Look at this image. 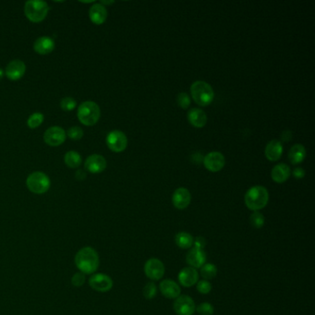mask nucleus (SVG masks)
<instances>
[{"label": "nucleus", "instance_id": "nucleus-1", "mask_svg": "<svg viewBox=\"0 0 315 315\" xmlns=\"http://www.w3.org/2000/svg\"><path fill=\"white\" fill-rule=\"evenodd\" d=\"M75 264L81 273L92 275L99 267V255L92 247L81 248L75 255Z\"/></svg>", "mask_w": 315, "mask_h": 315}, {"label": "nucleus", "instance_id": "nucleus-2", "mask_svg": "<svg viewBox=\"0 0 315 315\" xmlns=\"http://www.w3.org/2000/svg\"><path fill=\"white\" fill-rule=\"evenodd\" d=\"M269 201L268 190L262 186H254L245 194V204L250 210L258 212L265 207Z\"/></svg>", "mask_w": 315, "mask_h": 315}, {"label": "nucleus", "instance_id": "nucleus-3", "mask_svg": "<svg viewBox=\"0 0 315 315\" xmlns=\"http://www.w3.org/2000/svg\"><path fill=\"white\" fill-rule=\"evenodd\" d=\"M77 116L82 125L93 126L98 122L101 117L99 106L95 102L85 101L78 108Z\"/></svg>", "mask_w": 315, "mask_h": 315}, {"label": "nucleus", "instance_id": "nucleus-4", "mask_svg": "<svg viewBox=\"0 0 315 315\" xmlns=\"http://www.w3.org/2000/svg\"><path fill=\"white\" fill-rule=\"evenodd\" d=\"M190 93L193 100L201 107H207L215 98L212 86L204 81L193 82L190 87Z\"/></svg>", "mask_w": 315, "mask_h": 315}, {"label": "nucleus", "instance_id": "nucleus-5", "mask_svg": "<svg viewBox=\"0 0 315 315\" xmlns=\"http://www.w3.org/2000/svg\"><path fill=\"white\" fill-rule=\"evenodd\" d=\"M48 11V4L41 0H30L25 3L24 6V14L26 18L34 23L43 21L46 18Z\"/></svg>", "mask_w": 315, "mask_h": 315}, {"label": "nucleus", "instance_id": "nucleus-6", "mask_svg": "<svg viewBox=\"0 0 315 315\" xmlns=\"http://www.w3.org/2000/svg\"><path fill=\"white\" fill-rule=\"evenodd\" d=\"M26 185L31 192L35 194H44L50 188L51 181L45 173L34 172L29 175L26 180Z\"/></svg>", "mask_w": 315, "mask_h": 315}, {"label": "nucleus", "instance_id": "nucleus-7", "mask_svg": "<svg viewBox=\"0 0 315 315\" xmlns=\"http://www.w3.org/2000/svg\"><path fill=\"white\" fill-rule=\"evenodd\" d=\"M107 144L112 152L121 153L127 148L128 139L124 132L120 130H113L107 136Z\"/></svg>", "mask_w": 315, "mask_h": 315}, {"label": "nucleus", "instance_id": "nucleus-8", "mask_svg": "<svg viewBox=\"0 0 315 315\" xmlns=\"http://www.w3.org/2000/svg\"><path fill=\"white\" fill-rule=\"evenodd\" d=\"M144 273L151 280H160L165 275V265L159 259L151 258L144 264Z\"/></svg>", "mask_w": 315, "mask_h": 315}, {"label": "nucleus", "instance_id": "nucleus-9", "mask_svg": "<svg viewBox=\"0 0 315 315\" xmlns=\"http://www.w3.org/2000/svg\"><path fill=\"white\" fill-rule=\"evenodd\" d=\"M173 308L178 315H193L196 311L194 300L187 295H182L177 297Z\"/></svg>", "mask_w": 315, "mask_h": 315}, {"label": "nucleus", "instance_id": "nucleus-10", "mask_svg": "<svg viewBox=\"0 0 315 315\" xmlns=\"http://www.w3.org/2000/svg\"><path fill=\"white\" fill-rule=\"evenodd\" d=\"M89 285L91 288L97 292H108L113 288V280L106 274H94L89 279Z\"/></svg>", "mask_w": 315, "mask_h": 315}, {"label": "nucleus", "instance_id": "nucleus-11", "mask_svg": "<svg viewBox=\"0 0 315 315\" xmlns=\"http://www.w3.org/2000/svg\"><path fill=\"white\" fill-rule=\"evenodd\" d=\"M67 133L62 128L54 126L47 129L44 134V141L49 146H59L66 141Z\"/></svg>", "mask_w": 315, "mask_h": 315}, {"label": "nucleus", "instance_id": "nucleus-12", "mask_svg": "<svg viewBox=\"0 0 315 315\" xmlns=\"http://www.w3.org/2000/svg\"><path fill=\"white\" fill-rule=\"evenodd\" d=\"M204 167L211 172H218L225 167V159L223 153L219 152H212L208 153L204 160Z\"/></svg>", "mask_w": 315, "mask_h": 315}, {"label": "nucleus", "instance_id": "nucleus-13", "mask_svg": "<svg viewBox=\"0 0 315 315\" xmlns=\"http://www.w3.org/2000/svg\"><path fill=\"white\" fill-rule=\"evenodd\" d=\"M26 72L25 63L21 60L15 59L9 62L6 68L5 75L10 81H16L20 80Z\"/></svg>", "mask_w": 315, "mask_h": 315}, {"label": "nucleus", "instance_id": "nucleus-14", "mask_svg": "<svg viewBox=\"0 0 315 315\" xmlns=\"http://www.w3.org/2000/svg\"><path fill=\"white\" fill-rule=\"evenodd\" d=\"M85 169L93 174H99L107 168V160L100 154H92L84 163Z\"/></svg>", "mask_w": 315, "mask_h": 315}, {"label": "nucleus", "instance_id": "nucleus-15", "mask_svg": "<svg viewBox=\"0 0 315 315\" xmlns=\"http://www.w3.org/2000/svg\"><path fill=\"white\" fill-rule=\"evenodd\" d=\"M190 202L191 194L189 189L186 188H179L174 191L172 196V204L177 209H186L189 206Z\"/></svg>", "mask_w": 315, "mask_h": 315}, {"label": "nucleus", "instance_id": "nucleus-16", "mask_svg": "<svg viewBox=\"0 0 315 315\" xmlns=\"http://www.w3.org/2000/svg\"><path fill=\"white\" fill-rule=\"evenodd\" d=\"M199 279V274L196 269L192 267H185L179 274V281L180 285L185 288H190L194 286Z\"/></svg>", "mask_w": 315, "mask_h": 315}, {"label": "nucleus", "instance_id": "nucleus-17", "mask_svg": "<svg viewBox=\"0 0 315 315\" xmlns=\"http://www.w3.org/2000/svg\"><path fill=\"white\" fill-rule=\"evenodd\" d=\"M186 261L189 264V267H192L194 269L201 268L206 261V254L204 252V250L192 248L187 253Z\"/></svg>", "mask_w": 315, "mask_h": 315}, {"label": "nucleus", "instance_id": "nucleus-18", "mask_svg": "<svg viewBox=\"0 0 315 315\" xmlns=\"http://www.w3.org/2000/svg\"><path fill=\"white\" fill-rule=\"evenodd\" d=\"M34 49L37 54L43 56L50 54L54 51V40L49 36H41L40 38L36 39L34 44Z\"/></svg>", "mask_w": 315, "mask_h": 315}, {"label": "nucleus", "instance_id": "nucleus-19", "mask_svg": "<svg viewBox=\"0 0 315 315\" xmlns=\"http://www.w3.org/2000/svg\"><path fill=\"white\" fill-rule=\"evenodd\" d=\"M160 291L164 297L177 298L180 296V287L171 279L163 280L160 283Z\"/></svg>", "mask_w": 315, "mask_h": 315}, {"label": "nucleus", "instance_id": "nucleus-20", "mask_svg": "<svg viewBox=\"0 0 315 315\" xmlns=\"http://www.w3.org/2000/svg\"><path fill=\"white\" fill-rule=\"evenodd\" d=\"M89 17L93 23L96 25H101L108 19V10L101 3H96L91 8Z\"/></svg>", "mask_w": 315, "mask_h": 315}, {"label": "nucleus", "instance_id": "nucleus-21", "mask_svg": "<svg viewBox=\"0 0 315 315\" xmlns=\"http://www.w3.org/2000/svg\"><path fill=\"white\" fill-rule=\"evenodd\" d=\"M189 123L195 128H203L206 125L207 116L200 108H192L188 113Z\"/></svg>", "mask_w": 315, "mask_h": 315}, {"label": "nucleus", "instance_id": "nucleus-22", "mask_svg": "<svg viewBox=\"0 0 315 315\" xmlns=\"http://www.w3.org/2000/svg\"><path fill=\"white\" fill-rule=\"evenodd\" d=\"M283 153V146L279 141L273 140L266 145L265 148V156L269 161L276 162L280 159Z\"/></svg>", "mask_w": 315, "mask_h": 315}, {"label": "nucleus", "instance_id": "nucleus-23", "mask_svg": "<svg viewBox=\"0 0 315 315\" xmlns=\"http://www.w3.org/2000/svg\"><path fill=\"white\" fill-rule=\"evenodd\" d=\"M290 168L286 164L277 165L271 172V177L277 183H284L290 177Z\"/></svg>", "mask_w": 315, "mask_h": 315}, {"label": "nucleus", "instance_id": "nucleus-24", "mask_svg": "<svg viewBox=\"0 0 315 315\" xmlns=\"http://www.w3.org/2000/svg\"><path fill=\"white\" fill-rule=\"evenodd\" d=\"M306 157V149L301 144L293 145L288 152V159L293 165L302 162Z\"/></svg>", "mask_w": 315, "mask_h": 315}, {"label": "nucleus", "instance_id": "nucleus-25", "mask_svg": "<svg viewBox=\"0 0 315 315\" xmlns=\"http://www.w3.org/2000/svg\"><path fill=\"white\" fill-rule=\"evenodd\" d=\"M193 238L188 232H179L175 237V242L180 249H189L193 245Z\"/></svg>", "mask_w": 315, "mask_h": 315}, {"label": "nucleus", "instance_id": "nucleus-26", "mask_svg": "<svg viewBox=\"0 0 315 315\" xmlns=\"http://www.w3.org/2000/svg\"><path fill=\"white\" fill-rule=\"evenodd\" d=\"M64 161L65 164L71 167V168H76L78 167H80L81 164V154L75 151H70L65 154L64 157Z\"/></svg>", "mask_w": 315, "mask_h": 315}, {"label": "nucleus", "instance_id": "nucleus-27", "mask_svg": "<svg viewBox=\"0 0 315 315\" xmlns=\"http://www.w3.org/2000/svg\"><path fill=\"white\" fill-rule=\"evenodd\" d=\"M201 275L205 280L213 279L217 275V267L213 263H204L201 267Z\"/></svg>", "mask_w": 315, "mask_h": 315}, {"label": "nucleus", "instance_id": "nucleus-28", "mask_svg": "<svg viewBox=\"0 0 315 315\" xmlns=\"http://www.w3.org/2000/svg\"><path fill=\"white\" fill-rule=\"evenodd\" d=\"M44 119H45V117H44V115L42 113H39V112L34 113L33 115H31L28 118V127L30 129H32V130L36 129V128L42 125V123L44 122Z\"/></svg>", "mask_w": 315, "mask_h": 315}, {"label": "nucleus", "instance_id": "nucleus-29", "mask_svg": "<svg viewBox=\"0 0 315 315\" xmlns=\"http://www.w3.org/2000/svg\"><path fill=\"white\" fill-rule=\"evenodd\" d=\"M250 221L254 228H261L264 225V216L259 212H254L251 216Z\"/></svg>", "mask_w": 315, "mask_h": 315}, {"label": "nucleus", "instance_id": "nucleus-30", "mask_svg": "<svg viewBox=\"0 0 315 315\" xmlns=\"http://www.w3.org/2000/svg\"><path fill=\"white\" fill-rule=\"evenodd\" d=\"M196 311L200 315H214V306L208 302H203L196 307Z\"/></svg>", "mask_w": 315, "mask_h": 315}, {"label": "nucleus", "instance_id": "nucleus-31", "mask_svg": "<svg viewBox=\"0 0 315 315\" xmlns=\"http://www.w3.org/2000/svg\"><path fill=\"white\" fill-rule=\"evenodd\" d=\"M66 133L72 140H74V141H79L83 137V130L80 127H72L68 130V131Z\"/></svg>", "mask_w": 315, "mask_h": 315}, {"label": "nucleus", "instance_id": "nucleus-32", "mask_svg": "<svg viewBox=\"0 0 315 315\" xmlns=\"http://www.w3.org/2000/svg\"><path fill=\"white\" fill-rule=\"evenodd\" d=\"M77 106L76 100L73 99L72 97H64L60 102V108L63 109L64 111H72Z\"/></svg>", "mask_w": 315, "mask_h": 315}, {"label": "nucleus", "instance_id": "nucleus-33", "mask_svg": "<svg viewBox=\"0 0 315 315\" xmlns=\"http://www.w3.org/2000/svg\"><path fill=\"white\" fill-rule=\"evenodd\" d=\"M157 294V288L155 286L154 283H148L144 288V296L148 298V299H152L153 297L156 296Z\"/></svg>", "mask_w": 315, "mask_h": 315}, {"label": "nucleus", "instance_id": "nucleus-34", "mask_svg": "<svg viewBox=\"0 0 315 315\" xmlns=\"http://www.w3.org/2000/svg\"><path fill=\"white\" fill-rule=\"evenodd\" d=\"M85 280H86V278H85V275H84V274H82L81 272L76 273V274H74V275L72 276V286H74V287H76V288H80V287L84 285Z\"/></svg>", "mask_w": 315, "mask_h": 315}, {"label": "nucleus", "instance_id": "nucleus-35", "mask_svg": "<svg viewBox=\"0 0 315 315\" xmlns=\"http://www.w3.org/2000/svg\"><path fill=\"white\" fill-rule=\"evenodd\" d=\"M177 102H178V105L180 106V108H183V109H187L190 105L189 96L188 95V93H179V95L177 97Z\"/></svg>", "mask_w": 315, "mask_h": 315}, {"label": "nucleus", "instance_id": "nucleus-36", "mask_svg": "<svg viewBox=\"0 0 315 315\" xmlns=\"http://www.w3.org/2000/svg\"><path fill=\"white\" fill-rule=\"evenodd\" d=\"M197 290L201 294L206 295L212 290V285L207 280H201L197 283Z\"/></svg>", "mask_w": 315, "mask_h": 315}, {"label": "nucleus", "instance_id": "nucleus-37", "mask_svg": "<svg viewBox=\"0 0 315 315\" xmlns=\"http://www.w3.org/2000/svg\"><path fill=\"white\" fill-rule=\"evenodd\" d=\"M193 246H194L195 249L204 250V247L206 246V241L203 237H197L196 239L193 240Z\"/></svg>", "mask_w": 315, "mask_h": 315}, {"label": "nucleus", "instance_id": "nucleus-38", "mask_svg": "<svg viewBox=\"0 0 315 315\" xmlns=\"http://www.w3.org/2000/svg\"><path fill=\"white\" fill-rule=\"evenodd\" d=\"M293 175L294 177L299 180V179H303L304 176H305V172L302 169V168H296L294 171H293Z\"/></svg>", "mask_w": 315, "mask_h": 315}, {"label": "nucleus", "instance_id": "nucleus-39", "mask_svg": "<svg viewBox=\"0 0 315 315\" xmlns=\"http://www.w3.org/2000/svg\"><path fill=\"white\" fill-rule=\"evenodd\" d=\"M281 138H282V140H283L284 142H289V141L291 140V138H292V134H291V132H290V131L287 130V131H284V132L282 133Z\"/></svg>", "mask_w": 315, "mask_h": 315}, {"label": "nucleus", "instance_id": "nucleus-40", "mask_svg": "<svg viewBox=\"0 0 315 315\" xmlns=\"http://www.w3.org/2000/svg\"><path fill=\"white\" fill-rule=\"evenodd\" d=\"M75 177H76L77 180H85V178H86V173L82 171V170H78V171L76 172V174H75Z\"/></svg>", "mask_w": 315, "mask_h": 315}, {"label": "nucleus", "instance_id": "nucleus-41", "mask_svg": "<svg viewBox=\"0 0 315 315\" xmlns=\"http://www.w3.org/2000/svg\"><path fill=\"white\" fill-rule=\"evenodd\" d=\"M4 76H5V72H3V71L0 69V81L4 78Z\"/></svg>", "mask_w": 315, "mask_h": 315}]
</instances>
